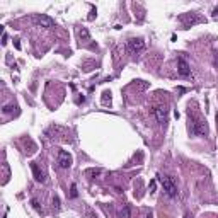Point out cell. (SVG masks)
<instances>
[{
    "instance_id": "obj_1",
    "label": "cell",
    "mask_w": 218,
    "mask_h": 218,
    "mask_svg": "<svg viewBox=\"0 0 218 218\" xmlns=\"http://www.w3.org/2000/svg\"><path fill=\"white\" fill-rule=\"evenodd\" d=\"M159 181L162 184L164 187V193L169 196V198H176L177 196V184L174 181V177H170V176H159Z\"/></svg>"
},
{
    "instance_id": "obj_2",
    "label": "cell",
    "mask_w": 218,
    "mask_h": 218,
    "mask_svg": "<svg viewBox=\"0 0 218 218\" xmlns=\"http://www.w3.org/2000/svg\"><path fill=\"white\" fill-rule=\"evenodd\" d=\"M145 50V41L142 37H131L126 43V51L128 54H138Z\"/></svg>"
},
{
    "instance_id": "obj_3",
    "label": "cell",
    "mask_w": 218,
    "mask_h": 218,
    "mask_svg": "<svg viewBox=\"0 0 218 218\" xmlns=\"http://www.w3.org/2000/svg\"><path fill=\"white\" fill-rule=\"evenodd\" d=\"M189 133H191V135H196V136H203V135L208 133V126H206L204 121L194 119V121L189 125Z\"/></svg>"
},
{
    "instance_id": "obj_4",
    "label": "cell",
    "mask_w": 218,
    "mask_h": 218,
    "mask_svg": "<svg viewBox=\"0 0 218 218\" xmlns=\"http://www.w3.org/2000/svg\"><path fill=\"white\" fill-rule=\"evenodd\" d=\"M153 116L160 125H165L169 121V108L167 106H155L153 108Z\"/></svg>"
},
{
    "instance_id": "obj_5",
    "label": "cell",
    "mask_w": 218,
    "mask_h": 218,
    "mask_svg": "<svg viewBox=\"0 0 218 218\" xmlns=\"http://www.w3.org/2000/svg\"><path fill=\"white\" fill-rule=\"evenodd\" d=\"M56 164L60 169H68L72 165V155L65 150H60L58 152V157H56Z\"/></svg>"
},
{
    "instance_id": "obj_6",
    "label": "cell",
    "mask_w": 218,
    "mask_h": 218,
    "mask_svg": "<svg viewBox=\"0 0 218 218\" xmlns=\"http://www.w3.org/2000/svg\"><path fill=\"white\" fill-rule=\"evenodd\" d=\"M34 22H36L37 26L44 27V29L54 27V20L50 17V16H46V14H36V16H34Z\"/></svg>"
},
{
    "instance_id": "obj_7",
    "label": "cell",
    "mask_w": 218,
    "mask_h": 218,
    "mask_svg": "<svg viewBox=\"0 0 218 218\" xmlns=\"http://www.w3.org/2000/svg\"><path fill=\"white\" fill-rule=\"evenodd\" d=\"M177 73H179L181 77H189V75H191L189 63H187L184 58H179V60H177Z\"/></svg>"
},
{
    "instance_id": "obj_8",
    "label": "cell",
    "mask_w": 218,
    "mask_h": 218,
    "mask_svg": "<svg viewBox=\"0 0 218 218\" xmlns=\"http://www.w3.org/2000/svg\"><path fill=\"white\" fill-rule=\"evenodd\" d=\"M31 170H33V176L37 182H46V174L39 169V165L36 162H31Z\"/></svg>"
},
{
    "instance_id": "obj_9",
    "label": "cell",
    "mask_w": 218,
    "mask_h": 218,
    "mask_svg": "<svg viewBox=\"0 0 218 218\" xmlns=\"http://www.w3.org/2000/svg\"><path fill=\"white\" fill-rule=\"evenodd\" d=\"M118 217L119 218H131V208H129L128 204H125V206L118 211Z\"/></svg>"
},
{
    "instance_id": "obj_10",
    "label": "cell",
    "mask_w": 218,
    "mask_h": 218,
    "mask_svg": "<svg viewBox=\"0 0 218 218\" xmlns=\"http://www.w3.org/2000/svg\"><path fill=\"white\" fill-rule=\"evenodd\" d=\"M78 193H77V184H72L70 186V198H77Z\"/></svg>"
},
{
    "instance_id": "obj_11",
    "label": "cell",
    "mask_w": 218,
    "mask_h": 218,
    "mask_svg": "<svg viewBox=\"0 0 218 218\" xmlns=\"http://www.w3.org/2000/svg\"><path fill=\"white\" fill-rule=\"evenodd\" d=\"M78 36H80V39H82V37H84V39H89V31H87V29H80V31H78Z\"/></svg>"
},
{
    "instance_id": "obj_12",
    "label": "cell",
    "mask_w": 218,
    "mask_h": 218,
    "mask_svg": "<svg viewBox=\"0 0 218 218\" xmlns=\"http://www.w3.org/2000/svg\"><path fill=\"white\" fill-rule=\"evenodd\" d=\"M14 109H16L14 104H7V106H3V112H5V114H9V112H12Z\"/></svg>"
},
{
    "instance_id": "obj_13",
    "label": "cell",
    "mask_w": 218,
    "mask_h": 218,
    "mask_svg": "<svg viewBox=\"0 0 218 218\" xmlns=\"http://www.w3.org/2000/svg\"><path fill=\"white\" fill-rule=\"evenodd\" d=\"M102 170L101 169H91V170H87V174H92V176H99Z\"/></svg>"
},
{
    "instance_id": "obj_14",
    "label": "cell",
    "mask_w": 218,
    "mask_h": 218,
    "mask_svg": "<svg viewBox=\"0 0 218 218\" xmlns=\"http://www.w3.org/2000/svg\"><path fill=\"white\" fill-rule=\"evenodd\" d=\"M31 204H33V208H34L36 211H41V208H39V203H37V200H31Z\"/></svg>"
},
{
    "instance_id": "obj_15",
    "label": "cell",
    "mask_w": 218,
    "mask_h": 218,
    "mask_svg": "<svg viewBox=\"0 0 218 218\" xmlns=\"http://www.w3.org/2000/svg\"><path fill=\"white\" fill-rule=\"evenodd\" d=\"M53 206L56 208V210L60 208V198H58V196H54V198H53Z\"/></svg>"
},
{
    "instance_id": "obj_16",
    "label": "cell",
    "mask_w": 218,
    "mask_h": 218,
    "mask_svg": "<svg viewBox=\"0 0 218 218\" xmlns=\"http://www.w3.org/2000/svg\"><path fill=\"white\" fill-rule=\"evenodd\" d=\"M148 189H150V193H155V181H152V182H150Z\"/></svg>"
},
{
    "instance_id": "obj_17",
    "label": "cell",
    "mask_w": 218,
    "mask_h": 218,
    "mask_svg": "<svg viewBox=\"0 0 218 218\" xmlns=\"http://www.w3.org/2000/svg\"><path fill=\"white\" fill-rule=\"evenodd\" d=\"M213 65L218 68V53H215V56H213Z\"/></svg>"
},
{
    "instance_id": "obj_18",
    "label": "cell",
    "mask_w": 218,
    "mask_h": 218,
    "mask_svg": "<svg viewBox=\"0 0 218 218\" xmlns=\"http://www.w3.org/2000/svg\"><path fill=\"white\" fill-rule=\"evenodd\" d=\"M5 43H7V34L3 33V36H2V44H5Z\"/></svg>"
},
{
    "instance_id": "obj_19",
    "label": "cell",
    "mask_w": 218,
    "mask_h": 218,
    "mask_svg": "<svg viewBox=\"0 0 218 218\" xmlns=\"http://www.w3.org/2000/svg\"><path fill=\"white\" fill-rule=\"evenodd\" d=\"M213 14H215V16H218V9H215V10H213Z\"/></svg>"
},
{
    "instance_id": "obj_20",
    "label": "cell",
    "mask_w": 218,
    "mask_h": 218,
    "mask_svg": "<svg viewBox=\"0 0 218 218\" xmlns=\"http://www.w3.org/2000/svg\"><path fill=\"white\" fill-rule=\"evenodd\" d=\"M217 123H218V112H217Z\"/></svg>"
}]
</instances>
